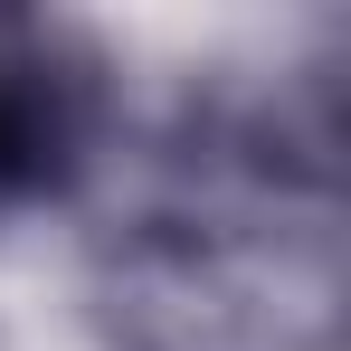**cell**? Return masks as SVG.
<instances>
[{"mask_svg":"<svg viewBox=\"0 0 351 351\" xmlns=\"http://www.w3.org/2000/svg\"><path fill=\"white\" fill-rule=\"evenodd\" d=\"M86 143V66H66L38 29L0 19V209L58 190Z\"/></svg>","mask_w":351,"mask_h":351,"instance_id":"6da1fadb","label":"cell"}]
</instances>
